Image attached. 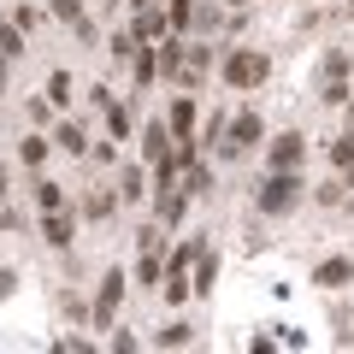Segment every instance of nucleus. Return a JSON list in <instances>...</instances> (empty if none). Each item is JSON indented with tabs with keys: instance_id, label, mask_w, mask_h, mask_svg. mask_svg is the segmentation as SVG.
Segmentation results:
<instances>
[{
	"instance_id": "nucleus-12",
	"label": "nucleus",
	"mask_w": 354,
	"mask_h": 354,
	"mask_svg": "<svg viewBox=\"0 0 354 354\" xmlns=\"http://www.w3.org/2000/svg\"><path fill=\"white\" fill-rule=\"evenodd\" d=\"M136 12H142V24H136V30H142L148 41H160V36H165V12H153V0H148V6H136Z\"/></svg>"
},
{
	"instance_id": "nucleus-14",
	"label": "nucleus",
	"mask_w": 354,
	"mask_h": 354,
	"mask_svg": "<svg viewBox=\"0 0 354 354\" xmlns=\"http://www.w3.org/2000/svg\"><path fill=\"white\" fill-rule=\"evenodd\" d=\"M136 77H142V83L160 77V48H136Z\"/></svg>"
},
{
	"instance_id": "nucleus-10",
	"label": "nucleus",
	"mask_w": 354,
	"mask_h": 354,
	"mask_svg": "<svg viewBox=\"0 0 354 354\" xmlns=\"http://www.w3.org/2000/svg\"><path fill=\"white\" fill-rule=\"evenodd\" d=\"M195 266H201V278H195L189 290H201V295H213V283H218V260H213V254L201 248V254H195Z\"/></svg>"
},
{
	"instance_id": "nucleus-4",
	"label": "nucleus",
	"mask_w": 354,
	"mask_h": 354,
	"mask_svg": "<svg viewBox=\"0 0 354 354\" xmlns=\"http://www.w3.org/2000/svg\"><path fill=\"white\" fill-rule=\"evenodd\" d=\"M118 301H124V272H106V283H101V301H95V330H113Z\"/></svg>"
},
{
	"instance_id": "nucleus-21",
	"label": "nucleus",
	"mask_w": 354,
	"mask_h": 354,
	"mask_svg": "<svg viewBox=\"0 0 354 354\" xmlns=\"http://www.w3.org/2000/svg\"><path fill=\"white\" fill-rule=\"evenodd\" d=\"M330 160H337V165H342V171H348V165H354V136H342V142H337V148H330Z\"/></svg>"
},
{
	"instance_id": "nucleus-16",
	"label": "nucleus",
	"mask_w": 354,
	"mask_h": 354,
	"mask_svg": "<svg viewBox=\"0 0 354 354\" xmlns=\"http://www.w3.org/2000/svg\"><path fill=\"white\" fill-rule=\"evenodd\" d=\"M36 201H41V213H53V207H65V189L59 183H36Z\"/></svg>"
},
{
	"instance_id": "nucleus-11",
	"label": "nucleus",
	"mask_w": 354,
	"mask_h": 354,
	"mask_svg": "<svg viewBox=\"0 0 354 354\" xmlns=\"http://www.w3.org/2000/svg\"><path fill=\"white\" fill-rule=\"evenodd\" d=\"M142 153H148L153 165H160L165 153H171V148H165V124H148V130H142Z\"/></svg>"
},
{
	"instance_id": "nucleus-27",
	"label": "nucleus",
	"mask_w": 354,
	"mask_h": 354,
	"mask_svg": "<svg viewBox=\"0 0 354 354\" xmlns=\"http://www.w3.org/2000/svg\"><path fill=\"white\" fill-rule=\"evenodd\" d=\"M6 59H12V53H0V83H6Z\"/></svg>"
},
{
	"instance_id": "nucleus-23",
	"label": "nucleus",
	"mask_w": 354,
	"mask_h": 354,
	"mask_svg": "<svg viewBox=\"0 0 354 354\" xmlns=\"http://www.w3.org/2000/svg\"><path fill=\"white\" fill-rule=\"evenodd\" d=\"M41 153H48V142L30 136V142H24V165H41Z\"/></svg>"
},
{
	"instance_id": "nucleus-9",
	"label": "nucleus",
	"mask_w": 354,
	"mask_h": 354,
	"mask_svg": "<svg viewBox=\"0 0 354 354\" xmlns=\"http://www.w3.org/2000/svg\"><path fill=\"white\" fill-rule=\"evenodd\" d=\"M171 136L177 142L195 136V101H171Z\"/></svg>"
},
{
	"instance_id": "nucleus-2",
	"label": "nucleus",
	"mask_w": 354,
	"mask_h": 354,
	"mask_svg": "<svg viewBox=\"0 0 354 354\" xmlns=\"http://www.w3.org/2000/svg\"><path fill=\"white\" fill-rule=\"evenodd\" d=\"M266 71H272V65H266V53H254V48H230L225 53V83L230 88H260Z\"/></svg>"
},
{
	"instance_id": "nucleus-22",
	"label": "nucleus",
	"mask_w": 354,
	"mask_h": 354,
	"mask_svg": "<svg viewBox=\"0 0 354 354\" xmlns=\"http://www.w3.org/2000/svg\"><path fill=\"white\" fill-rule=\"evenodd\" d=\"M118 195H124V201H136V195H142V171H136V165L124 171V189H118Z\"/></svg>"
},
{
	"instance_id": "nucleus-15",
	"label": "nucleus",
	"mask_w": 354,
	"mask_h": 354,
	"mask_svg": "<svg viewBox=\"0 0 354 354\" xmlns=\"http://www.w3.org/2000/svg\"><path fill=\"white\" fill-rule=\"evenodd\" d=\"M106 130H113V142L130 136V113H124V106H113V101H106Z\"/></svg>"
},
{
	"instance_id": "nucleus-3",
	"label": "nucleus",
	"mask_w": 354,
	"mask_h": 354,
	"mask_svg": "<svg viewBox=\"0 0 354 354\" xmlns=\"http://www.w3.org/2000/svg\"><path fill=\"white\" fill-rule=\"evenodd\" d=\"M195 254H201V242H183V248H177V260L165 266V301H183V295H189V266H195Z\"/></svg>"
},
{
	"instance_id": "nucleus-29",
	"label": "nucleus",
	"mask_w": 354,
	"mask_h": 354,
	"mask_svg": "<svg viewBox=\"0 0 354 354\" xmlns=\"http://www.w3.org/2000/svg\"><path fill=\"white\" fill-rule=\"evenodd\" d=\"M130 6H148V0H130Z\"/></svg>"
},
{
	"instance_id": "nucleus-19",
	"label": "nucleus",
	"mask_w": 354,
	"mask_h": 354,
	"mask_svg": "<svg viewBox=\"0 0 354 354\" xmlns=\"http://www.w3.org/2000/svg\"><path fill=\"white\" fill-rule=\"evenodd\" d=\"M183 342H189V325H165L160 330V348H183Z\"/></svg>"
},
{
	"instance_id": "nucleus-25",
	"label": "nucleus",
	"mask_w": 354,
	"mask_h": 354,
	"mask_svg": "<svg viewBox=\"0 0 354 354\" xmlns=\"http://www.w3.org/2000/svg\"><path fill=\"white\" fill-rule=\"evenodd\" d=\"M325 101H330V106H342V101H348V88H342V77H330V83H325Z\"/></svg>"
},
{
	"instance_id": "nucleus-26",
	"label": "nucleus",
	"mask_w": 354,
	"mask_h": 354,
	"mask_svg": "<svg viewBox=\"0 0 354 354\" xmlns=\"http://www.w3.org/2000/svg\"><path fill=\"white\" fill-rule=\"evenodd\" d=\"M12 290H18V272H0V301H6Z\"/></svg>"
},
{
	"instance_id": "nucleus-20",
	"label": "nucleus",
	"mask_w": 354,
	"mask_h": 354,
	"mask_svg": "<svg viewBox=\"0 0 354 354\" xmlns=\"http://www.w3.org/2000/svg\"><path fill=\"white\" fill-rule=\"evenodd\" d=\"M195 18V0H171V30H183Z\"/></svg>"
},
{
	"instance_id": "nucleus-17",
	"label": "nucleus",
	"mask_w": 354,
	"mask_h": 354,
	"mask_svg": "<svg viewBox=\"0 0 354 354\" xmlns=\"http://www.w3.org/2000/svg\"><path fill=\"white\" fill-rule=\"evenodd\" d=\"M48 101H59V106L71 101V77H65V71H53V77H48Z\"/></svg>"
},
{
	"instance_id": "nucleus-6",
	"label": "nucleus",
	"mask_w": 354,
	"mask_h": 354,
	"mask_svg": "<svg viewBox=\"0 0 354 354\" xmlns=\"http://www.w3.org/2000/svg\"><path fill=\"white\" fill-rule=\"evenodd\" d=\"M313 283L319 290H342V283H354V260H325V266H313Z\"/></svg>"
},
{
	"instance_id": "nucleus-13",
	"label": "nucleus",
	"mask_w": 354,
	"mask_h": 354,
	"mask_svg": "<svg viewBox=\"0 0 354 354\" xmlns=\"http://www.w3.org/2000/svg\"><path fill=\"white\" fill-rule=\"evenodd\" d=\"M0 53H12V59L24 53V24H18V18H12V24H0Z\"/></svg>"
},
{
	"instance_id": "nucleus-28",
	"label": "nucleus",
	"mask_w": 354,
	"mask_h": 354,
	"mask_svg": "<svg viewBox=\"0 0 354 354\" xmlns=\"http://www.w3.org/2000/svg\"><path fill=\"white\" fill-rule=\"evenodd\" d=\"M0 195H6V171H0Z\"/></svg>"
},
{
	"instance_id": "nucleus-18",
	"label": "nucleus",
	"mask_w": 354,
	"mask_h": 354,
	"mask_svg": "<svg viewBox=\"0 0 354 354\" xmlns=\"http://www.w3.org/2000/svg\"><path fill=\"white\" fill-rule=\"evenodd\" d=\"M53 142H59L65 153H83V130H77V124H59V136H53Z\"/></svg>"
},
{
	"instance_id": "nucleus-8",
	"label": "nucleus",
	"mask_w": 354,
	"mask_h": 354,
	"mask_svg": "<svg viewBox=\"0 0 354 354\" xmlns=\"http://www.w3.org/2000/svg\"><path fill=\"white\" fill-rule=\"evenodd\" d=\"M41 236H48L53 248H65V242H71V218H65V207H53V213H41Z\"/></svg>"
},
{
	"instance_id": "nucleus-24",
	"label": "nucleus",
	"mask_w": 354,
	"mask_h": 354,
	"mask_svg": "<svg viewBox=\"0 0 354 354\" xmlns=\"http://www.w3.org/2000/svg\"><path fill=\"white\" fill-rule=\"evenodd\" d=\"M53 12L71 18V24H83V6H77V0H53Z\"/></svg>"
},
{
	"instance_id": "nucleus-1",
	"label": "nucleus",
	"mask_w": 354,
	"mask_h": 354,
	"mask_svg": "<svg viewBox=\"0 0 354 354\" xmlns=\"http://www.w3.org/2000/svg\"><path fill=\"white\" fill-rule=\"evenodd\" d=\"M301 189H307V183H301L295 171H272V177L260 183V195H254V201H260V213H290V207L301 201Z\"/></svg>"
},
{
	"instance_id": "nucleus-5",
	"label": "nucleus",
	"mask_w": 354,
	"mask_h": 354,
	"mask_svg": "<svg viewBox=\"0 0 354 354\" xmlns=\"http://www.w3.org/2000/svg\"><path fill=\"white\" fill-rule=\"evenodd\" d=\"M254 142H260V113H236V118H230L225 153H242V148H254Z\"/></svg>"
},
{
	"instance_id": "nucleus-7",
	"label": "nucleus",
	"mask_w": 354,
	"mask_h": 354,
	"mask_svg": "<svg viewBox=\"0 0 354 354\" xmlns=\"http://www.w3.org/2000/svg\"><path fill=\"white\" fill-rule=\"evenodd\" d=\"M301 153H307L301 136H278V142H272V171H295V165H301Z\"/></svg>"
}]
</instances>
